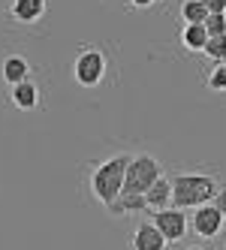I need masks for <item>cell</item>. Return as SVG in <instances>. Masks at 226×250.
<instances>
[{
    "label": "cell",
    "mask_w": 226,
    "mask_h": 250,
    "mask_svg": "<svg viewBox=\"0 0 226 250\" xmlns=\"http://www.w3.org/2000/svg\"><path fill=\"white\" fill-rule=\"evenodd\" d=\"M202 55L211 61V63H223L226 61V33H220V37H208Z\"/></svg>",
    "instance_id": "cell-15"
},
{
    "label": "cell",
    "mask_w": 226,
    "mask_h": 250,
    "mask_svg": "<svg viewBox=\"0 0 226 250\" xmlns=\"http://www.w3.org/2000/svg\"><path fill=\"white\" fill-rule=\"evenodd\" d=\"M205 84H208V91L223 94V91H226V66H223V63H217V66L211 69V76L205 79Z\"/></svg>",
    "instance_id": "cell-17"
},
{
    "label": "cell",
    "mask_w": 226,
    "mask_h": 250,
    "mask_svg": "<svg viewBox=\"0 0 226 250\" xmlns=\"http://www.w3.org/2000/svg\"><path fill=\"white\" fill-rule=\"evenodd\" d=\"M48 12V0H9L6 6V19L19 27H30L40 24Z\"/></svg>",
    "instance_id": "cell-7"
},
{
    "label": "cell",
    "mask_w": 226,
    "mask_h": 250,
    "mask_svg": "<svg viewBox=\"0 0 226 250\" xmlns=\"http://www.w3.org/2000/svg\"><path fill=\"white\" fill-rule=\"evenodd\" d=\"M24 79H30V63H27V58L24 55H6L3 58V82L12 87V84H19Z\"/></svg>",
    "instance_id": "cell-12"
},
{
    "label": "cell",
    "mask_w": 226,
    "mask_h": 250,
    "mask_svg": "<svg viewBox=\"0 0 226 250\" xmlns=\"http://www.w3.org/2000/svg\"><path fill=\"white\" fill-rule=\"evenodd\" d=\"M160 175H163V166L154 154H133L124 175V193H145Z\"/></svg>",
    "instance_id": "cell-4"
},
{
    "label": "cell",
    "mask_w": 226,
    "mask_h": 250,
    "mask_svg": "<svg viewBox=\"0 0 226 250\" xmlns=\"http://www.w3.org/2000/svg\"><path fill=\"white\" fill-rule=\"evenodd\" d=\"M208 37H220V33H226V12H208V19L202 21Z\"/></svg>",
    "instance_id": "cell-16"
},
{
    "label": "cell",
    "mask_w": 226,
    "mask_h": 250,
    "mask_svg": "<svg viewBox=\"0 0 226 250\" xmlns=\"http://www.w3.org/2000/svg\"><path fill=\"white\" fill-rule=\"evenodd\" d=\"M208 12H226V0H202Z\"/></svg>",
    "instance_id": "cell-19"
},
{
    "label": "cell",
    "mask_w": 226,
    "mask_h": 250,
    "mask_svg": "<svg viewBox=\"0 0 226 250\" xmlns=\"http://www.w3.org/2000/svg\"><path fill=\"white\" fill-rule=\"evenodd\" d=\"M190 232H193L196 238H202V241H211V238H217L220 235V229H223V223H226V217L211 205V202H205V205H199V208H193V214H190Z\"/></svg>",
    "instance_id": "cell-6"
},
{
    "label": "cell",
    "mask_w": 226,
    "mask_h": 250,
    "mask_svg": "<svg viewBox=\"0 0 226 250\" xmlns=\"http://www.w3.org/2000/svg\"><path fill=\"white\" fill-rule=\"evenodd\" d=\"M169 181H172V208L181 211H193L211 202L220 187L214 172H175Z\"/></svg>",
    "instance_id": "cell-1"
},
{
    "label": "cell",
    "mask_w": 226,
    "mask_h": 250,
    "mask_svg": "<svg viewBox=\"0 0 226 250\" xmlns=\"http://www.w3.org/2000/svg\"><path fill=\"white\" fill-rule=\"evenodd\" d=\"M157 3H166V0H157Z\"/></svg>",
    "instance_id": "cell-23"
},
{
    "label": "cell",
    "mask_w": 226,
    "mask_h": 250,
    "mask_svg": "<svg viewBox=\"0 0 226 250\" xmlns=\"http://www.w3.org/2000/svg\"><path fill=\"white\" fill-rule=\"evenodd\" d=\"M145 199H148V211H160L172 205V181L166 175H160L148 190H145Z\"/></svg>",
    "instance_id": "cell-11"
},
{
    "label": "cell",
    "mask_w": 226,
    "mask_h": 250,
    "mask_svg": "<svg viewBox=\"0 0 226 250\" xmlns=\"http://www.w3.org/2000/svg\"><path fill=\"white\" fill-rule=\"evenodd\" d=\"M154 3H157V0H130V6H133V9H151Z\"/></svg>",
    "instance_id": "cell-20"
},
{
    "label": "cell",
    "mask_w": 226,
    "mask_h": 250,
    "mask_svg": "<svg viewBox=\"0 0 226 250\" xmlns=\"http://www.w3.org/2000/svg\"><path fill=\"white\" fill-rule=\"evenodd\" d=\"M223 66H226V61H223Z\"/></svg>",
    "instance_id": "cell-24"
},
{
    "label": "cell",
    "mask_w": 226,
    "mask_h": 250,
    "mask_svg": "<svg viewBox=\"0 0 226 250\" xmlns=\"http://www.w3.org/2000/svg\"><path fill=\"white\" fill-rule=\"evenodd\" d=\"M109 73V58L103 48H82L79 58L73 61V79L79 87H97L103 84V79H106Z\"/></svg>",
    "instance_id": "cell-3"
},
{
    "label": "cell",
    "mask_w": 226,
    "mask_h": 250,
    "mask_svg": "<svg viewBox=\"0 0 226 250\" xmlns=\"http://www.w3.org/2000/svg\"><path fill=\"white\" fill-rule=\"evenodd\" d=\"M9 103L19 112H37L40 109V84L33 79H24L9 87Z\"/></svg>",
    "instance_id": "cell-9"
},
{
    "label": "cell",
    "mask_w": 226,
    "mask_h": 250,
    "mask_svg": "<svg viewBox=\"0 0 226 250\" xmlns=\"http://www.w3.org/2000/svg\"><path fill=\"white\" fill-rule=\"evenodd\" d=\"M109 214H115V217H127V214H145L148 211V199L145 193H118V199L106 208Z\"/></svg>",
    "instance_id": "cell-10"
},
{
    "label": "cell",
    "mask_w": 226,
    "mask_h": 250,
    "mask_svg": "<svg viewBox=\"0 0 226 250\" xmlns=\"http://www.w3.org/2000/svg\"><path fill=\"white\" fill-rule=\"evenodd\" d=\"M178 15H181L184 24H202V21L208 19V9H205L202 0H181Z\"/></svg>",
    "instance_id": "cell-14"
},
{
    "label": "cell",
    "mask_w": 226,
    "mask_h": 250,
    "mask_svg": "<svg viewBox=\"0 0 226 250\" xmlns=\"http://www.w3.org/2000/svg\"><path fill=\"white\" fill-rule=\"evenodd\" d=\"M208 42V30L205 24H184L181 27V48L190 55H202V48Z\"/></svg>",
    "instance_id": "cell-13"
},
{
    "label": "cell",
    "mask_w": 226,
    "mask_h": 250,
    "mask_svg": "<svg viewBox=\"0 0 226 250\" xmlns=\"http://www.w3.org/2000/svg\"><path fill=\"white\" fill-rule=\"evenodd\" d=\"M130 157H133V154L121 151V154H112V157H106V160H100V163L91 166L88 187H91L94 199H97L103 208H109V205L118 199V193L124 190V175H127Z\"/></svg>",
    "instance_id": "cell-2"
},
{
    "label": "cell",
    "mask_w": 226,
    "mask_h": 250,
    "mask_svg": "<svg viewBox=\"0 0 226 250\" xmlns=\"http://www.w3.org/2000/svg\"><path fill=\"white\" fill-rule=\"evenodd\" d=\"M223 250H226V238H223Z\"/></svg>",
    "instance_id": "cell-22"
},
{
    "label": "cell",
    "mask_w": 226,
    "mask_h": 250,
    "mask_svg": "<svg viewBox=\"0 0 226 250\" xmlns=\"http://www.w3.org/2000/svg\"><path fill=\"white\" fill-rule=\"evenodd\" d=\"M211 205L223 214V217H226V184H220L217 187V193H214V199H211Z\"/></svg>",
    "instance_id": "cell-18"
},
{
    "label": "cell",
    "mask_w": 226,
    "mask_h": 250,
    "mask_svg": "<svg viewBox=\"0 0 226 250\" xmlns=\"http://www.w3.org/2000/svg\"><path fill=\"white\" fill-rule=\"evenodd\" d=\"M148 220L157 226L163 232V238L169 244H175L187 235V229H190V220H187V214L181 208H160V211H148Z\"/></svg>",
    "instance_id": "cell-5"
},
{
    "label": "cell",
    "mask_w": 226,
    "mask_h": 250,
    "mask_svg": "<svg viewBox=\"0 0 226 250\" xmlns=\"http://www.w3.org/2000/svg\"><path fill=\"white\" fill-rule=\"evenodd\" d=\"M169 241L163 238V232L154 226L151 220H142L133 229V238H130V250H166Z\"/></svg>",
    "instance_id": "cell-8"
},
{
    "label": "cell",
    "mask_w": 226,
    "mask_h": 250,
    "mask_svg": "<svg viewBox=\"0 0 226 250\" xmlns=\"http://www.w3.org/2000/svg\"><path fill=\"white\" fill-rule=\"evenodd\" d=\"M184 250H205L202 244H190V247H184Z\"/></svg>",
    "instance_id": "cell-21"
}]
</instances>
